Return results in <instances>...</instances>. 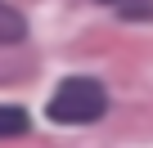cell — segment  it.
<instances>
[{"mask_svg": "<svg viewBox=\"0 0 153 148\" xmlns=\"http://www.w3.org/2000/svg\"><path fill=\"white\" fill-rule=\"evenodd\" d=\"M108 112V85L95 77H63L45 99V117L59 126H90Z\"/></svg>", "mask_w": 153, "mask_h": 148, "instance_id": "obj_1", "label": "cell"}, {"mask_svg": "<svg viewBox=\"0 0 153 148\" xmlns=\"http://www.w3.org/2000/svg\"><path fill=\"white\" fill-rule=\"evenodd\" d=\"M27 36V18L9 5V0H0V45H18Z\"/></svg>", "mask_w": 153, "mask_h": 148, "instance_id": "obj_2", "label": "cell"}, {"mask_svg": "<svg viewBox=\"0 0 153 148\" xmlns=\"http://www.w3.org/2000/svg\"><path fill=\"white\" fill-rule=\"evenodd\" d=\"M32 130V117L14 103H0V139H23Z\"/></svg>", "mask_w": 153, "mask_h": 148, "instance_id": "obj_3", "label": "cell"}, {"mask_svg": "<svg viewBox=\"0 0 153 148\" xmlns=\"http://www.w3.org/2000/svg\"><path fill=\"white\" fill-rule=\"evenodd\" d=\"M99 5L117 9L126 23H149V18H153V0H99Z\"/></svg>", "mask_w": 153, "mask_h": 148, "instance_id": "obj_4", "label": "cell"}]
</instances>
